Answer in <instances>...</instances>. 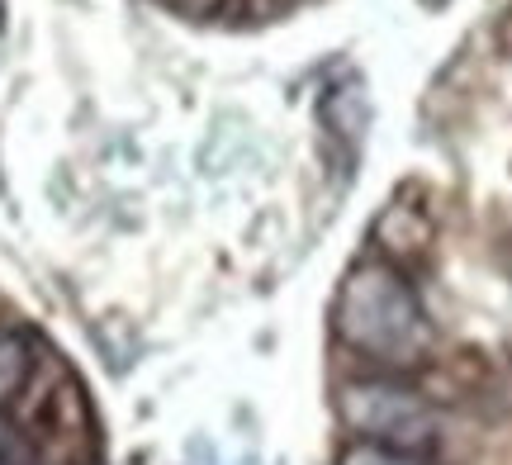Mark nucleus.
I'll return each instance as SVG.
<instances>
[{
    "instance_id": "obj_1",
    "label": "nucleus",
    "mask_w": 512,
    "mask_h": 465,
    "mask_svg": "<svg viewBox=\"0 0 512 465\" xmlns=\"http://www.w3.org/2000/svg\"><path fill=\"white\" fill-rule=\"evenodd\" d=\"M332 333L356 356L389 366V371L422 366L437 342L418 290L389 261H361L342 276L337 299H332Z\"/></svg>"
},
{
    "instance_id": "obj_2",
    "label": "nucleus",
    "mask_w": 512,
    "mask_h": 465,
    "mask_svg": "<svg viewBox=\"0 0 512 465\" xmlns=\"http://www.w3.org/2000/svg\"><path fill=\"white\" fill-rule=\"evenodd\" d=\"M337 413L356 432V442L394 447L408 456H432L441 442V418L432 399H422L413 385L370 375V380H347L337 390Z\"/></svg>"
},
{
    "instance_id": "obj_3",
    "label": "nucleus",
    "mask_w": 512,
    "mask_h": 465,
    "mask_svg": "<svg viewBox=\"0 0 512 465\" xmlns=\"http://www.w3.org/2000/svg\"><path fill=\"white\" fill-rule=\"evenodd\" d=\"M29 375H34V347H29V337L19 333V328L0 323V413L29 390Z\"/></svg>"
},
{
    "instance_id": "obj_4",
    "label": "nucleus",
    "mask_w": 512,
    "mask_h": 465,
    "mask_svg": "<svg viewBox=\"0 0 512 465\" xmlns=\"http://www.w3.org/2000/svg\"><path fill=\"white\" fill-rule=\"evenodd\" d=\"M337 465H432L427 456H408L394 447H375V442H347Z\"/></svg>"
},
{
    "instance_id": "obj_5",
    "label": "nucleus",
    "mask_w": 512,
    "mask_h": 465,
    "mask_svg": "<svg viewBox=\"0 0 512 465\" xmlns=\"http://www.w3.org/2000/svg\"><path fill=\"white\" fill-rule=\"evenodd\" d=\"M0 465H24V442L5 413H0Z\"/></svg>"
},
{
    "instance_id": "obj_6",
    "label": "nucleus",
    "mask_w": 512,
    "mask_h": 465,
    "mask_svg": "<svg viewBox=\"0 0 512 465\" xmlns=\"http://www.w3.org/2000/svg\"><path fill=\"white\" fill-rule=\"evenodd\" d=\"M176 5H181V10H190V15H204V10H214L219 0H176Z\"/></svg>"
}]
</instances>
